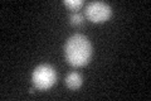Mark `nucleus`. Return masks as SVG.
<instances>
[{
    "label": "nucleus",
    "mask_w": 151,
    "mask_h": 101,
    "mask_svg": "<svg viewBox=\"0 0 151 101\" xmlns=\"http://www.w3.org/2000/svg\"><path fill=\"white\" fill-rule=\"evenodd\" d=\"M65 60L70 66L82 67L86 66L92 56V46L87 37L82 34H74L69 38L64 46Z\"/></svg>",
    "instance_id": "1"
},
{
    "label": "nucleus",
    "mask_w": 151,
    "mask_h": 101,
    "mask_svg": "<svg viewBox=\"0 0 151 101\" xmlns=\"http://www.w3.org/2000/svg\"><path fill=\"white\" fill-rule=\"evenodd\" d=\"M69 20H70V24H72V25L78 27V25H82L84 19L79 13H72L70 14V17H69Z\"/></svg>",
    "instance_id": "6"
},
{
    "label": "nucleus",
    "mask_w": 151,
    "mask_h": 101,
    "mask_svg": "<svg viewBox=\"0 0 151 101\" xmlns=\"http://www.w3.org/2000/svg\"><path fill=\"white\" fill-rule=\"evenodd\" d=\"M111 7L103 1H92L86 7V17L93 23H102L110 19Z\"/></svg>",
    "instance_id": "3"
},
{
    "label": "nucleus",
    "mask_w": 151,
    "mask_h": 101,
    "mask_svg": "<svg viewBox=\"0 0 151 101\" xmlns=\"http://www.w3.org/2000/svg\"><path fill=\"white\" fill-rule=\"evenodd\" d=\"M32 81L38 90H48L55 84V70L49 65H40L33 71Z\"/></svg>",
    "instance_id": "2"
},
{
    "label": "nucleus",
    "mask_w": 151,
    "mask_h": 101,
    "mask_svg": "<svg viewBox=\"0 0 151 101\" xmlns=\"http://www.w3.org/2000/svg\"><path fill=\"white\" fill-rule=\"evenodd\" d=\"M63 4L67 5L70 10H78L83 5V1L82 0H64Z\"/></svg>",
    "instance_id": "5"
},
{
    "label": "nucleus",
    "mask_w": 151,
    "mask_h": 101,
    "mask_svg": "<svg viewBox=\"0 0 151 101\" xmlns=\"http://www.w3.org/2000/svg\"><path fill=\"white\" fill-rule=\"evenodd\" d=\"M65 85L72 90H77L82 85V76L77 72H70L65 77Z\"/></svg>",
    "instance_id": "4"
}]
</instances>
